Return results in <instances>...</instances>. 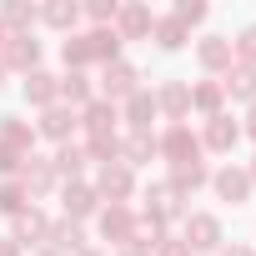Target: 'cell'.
I'll return each mask as SVG.
<instances>
[{
	"instance_id": "obj_1",
	"label": "cell",
	"mask_w": 256,
	"mask_h": 256,
	"mask_svg": "<svg viewBox=\"0 0 256 256\" xmlns=\"http://www.w3.org/2000/svg\"><path fill=\"white\" fill-rule=\"evenodd\" d=\"M181 241L191 246V256H201V251H221V246H226L221 216H211V211H186V221H181Z\"/></svg>"
},
{
	"instance_id": "obj_2",
	"label": "cell",
	"mask_w": 256,
	"mask_h": 256,
	"mask_svg": "<svg viewBox=\"0 0 256 256\" xmlns=\"http://www.w3.org/2000/svg\"><path fill=\"white\" fill-rule=\"evenodd\" d=\"M156 156H161L166 166H181V161H201V136L191 131L186 120H176V126H166V131L156 136Z\"/></svg>"
},
{
	"instance_id": "obj_3",
	"label": "cell",
	"mask_w": 256,
	"mask_h": 256,
	"mask_svg": "<svg viewBox=\"0 0 256 256\" xmlns=\"http://www.w3.org/2000/svg\"><path fill=\"white\" fill-rule=\"evenodd\" d=\"M96 196L100 201H110V206H126V201H131L136 196V171L131 166H126V161H106L100 171H96Z\"/></svg>"
},
{
	"instance_id": "obj_4",
	"label": "cell",
	"mask_w": 256,
	"mask_h": 256,
	"mask_svg": "<svg viewBox=\"0 0 256 256\" xmlns=\"http://www.w3.org/2000/svg\"><path fill=\"white\" fill-rule=\"evenodd\" d=\"M141 90V70L131 66V60H110V66H100V100H110V106H120L126 96H136Z\"/></svg>"
},
{
	"instance_id": "obj_5",
	"label": "cell",
	"mask_w": 256,
	"mask_h": 256,
	"mask_svg": "<svg viewBox=\"0 0 256 256\" xmlns=\"http://www.w3.org/2000/svg\"><path fill=\"white\" fill-rule=\"evenodd\" d=\"M96 231H100V241H110L116 251H120V246H131L136 211H131V206H100V211H96Z\"/></svg>"
},
{
	"instance_id": "obj_6",
	"label": "cell",
	"mask_w": 256,
	"mask_h": 256,
	"mask_svg": "<svg viewBox=\"0 0 256 256\" xmlns=\"http://www.w3.org/2000/svg\"><path fill=\"white\" fill-rule=\"evenodd\" d=\"M0 70H40V40L36 36H6V46H0Z\"/></svg>"
},
{
	"instance_id": "obj_7",
	"label": "cell",
	"mask_w": 256,
	"mask_h": 256,
	"mask_svg": "<svg viewBox=\"0 0 256 256\" xmlns=\"http://www.w3.org/2000/svg\"><path fill=\"white\" fill-rule=\"evenodd\" d=\"M211 191H216V196H221L226 206H246L256 186H251V176H246V166H231V161H226L221 171H211Z\"/></svg>"
},
{
	"instance_id": "obj_8",
	"label": "cell",
	"mask_w": 256,
	"mask_h": 256,
	"mask_svg": "<svg viewBox=\"0 0 256 256\" xmlns=\"http://www.w3.org/2000/svg\"><path fill=\"white\" fill-rule=\"evenodd\" d=\"M80 131V110H70V106H50V110H40V120H36V136H46V141H56V146H66L70 136Z\"/></svg>"
},
{
	"instance_id": "obj_9",
	"label": "cell",
	"mask_w": 256,
	"mask_h": 256,
	"mask_svg": "<svg viewBox=\"0 0 256 256\" xmlns=\"http://www.w3.org/2000/svg\"><path fill=\"white\" fill-rule=\"evenodd\" d=\"M196 66L216 80V76H226L231 66H236V56H231V36H201L196 40Z\"/></svg>"
},
{
	"instance_id": "obj_10",
	"label": "cell",
	"mask_w": 256,
	"mask_h": 256,
	"mask_svg": "<svg viewBox=\"0 0 256 256\" xmlns=\"http://www.w3.org/2000/svg\"><path fill=\"white\" fill-rule=\"evenodd\" d=\"M151 96H156V116H166L171 126L191 116V86H186V80H161Z\"/></svg>"
},
{
	"instance_id": "obj_11",
	"label": "cell",
	"mask_w": 256,
	"mask_h": 256,
	"mask_svg": "<svg viewBox=\"0 0 256 256\" xmlns=\"http://www.w3.org/2000/svg\"><path fill=\"white\" fill-rule=\"evenodd\" d=\"M16 181H20V186L30 191V201H36V196H50V191L60 186V176H56L50 156H36V151L26 156V166H20V176H16Z\"/></svg>"
},
{
	"instance_id": "obj_12",
	"label": "cell",
	"mask_w": 256,
	"mask_h": 256,
	"mask_svg": "<svg viewBox=\"0 0 256 256\" xmlns=\"http://www.w3.org/2000/svg\"><path fill=\"white\" fill-rule=\"evenodd\" d=\"M60 211H66V221H86V216H96V211H100L96 186H90V181H66V186H60Z\"/></svg>"
},
{
	"instance_id": "obj_13",
	"label": "cell",
	"mask_w": 256,
	"mask_h": 256,
	"mask_svg": "<svg viewBox=\"0 0 256 256\" xmlns=\"http://www.w3.org/2000/svg\"><path fill=\"white\" fill-rule=\"evenodd\" d=\"M151 30H156L151 6H141V0L120 6V16H116V36H120V40H151Z\"/></svg>"
},
{
	"instance_id": "obj_14",
	"label": "cell",
	"mask_w": 256,
	"mask_h": 256,
	"mask_svg": "<svg viewBox=\"0 0 256 256\" xmlns=\"http://www.w3.org/2000/svg\"><path fill=\"white\" fill-rule=\"evenodd\" d=\"M236 141H241V126H236L226 110L211 116V120H206V131H201V151H216V156H231Z\"/></svg>"
},
{
	"instance_id": "obj_15",
	"label": "cell",
	"mask_w": 256,
	"mask_h": 256,
	"mask_svg": "<svg viewBox=\"0 0 256 256\" xmlns=\"http://www.w3.org/2000/svg\"><path fill=\"white\" fill-rule=\"evenodd\" d=\"M40 26V6H30V0H6L0 6V30L6 36H36Z\"/></svg>"
},
{
	"instance_id": "obj_16",
	"label": "cell",
	"mask_w": 256,
	"mask_h": 256,
	"mask_svg": "<svg viewBox=\"0 0 256 256\" xmlns=\"http://www.w3.org/2000/svg\"><path fill=\"white\" fill-rule=\"evenodd\" d=\"M20 96H26V106L50 110V106L60 100V76H50V70H30V76L20 80Z\"/></svg>"
},
{
	"instance_id": "obj_17",
	"label": "cell",
	"mask_w": 256,
	"mask_h": 256,
	"mask_svg": "<svg viewBox=\"0 0 256 256\" xmlns=\"http://www.w3.org/2000/svg\"><path fill=\"white\" fill-rule=\"evenodd\" d=\"M46 251H56V256H80L86 251V226L80 221H50V231H46Z\"/></svg>"
},
{
	"instance_id": "obj_18",
	"label": "cell",
	"mask_w": 256,
	"mask_h": 256,
	"mask_svg": "<svg viewBox=\"0 0 256 256\" xmlns=\"http://www.w3.org/2000/svg\"><path fill=\"white\" fill-rule=\"evenodd\" d=\"M116 120H120V110L96 96V100L80 110V131H86V141H100V136H116Z\"/></svg>"
},
{
	"instance_id": "obj_19",
	"label": "cell",
	"mask_w": 256,
	"mask_h": 256,
	"mask_svg": "<svg viewBox=\"0 0 256 256\" xmlns=\"http://www.w3.org/2000/svg\"><path fill=\"white\" fill-rule=\"evenodd\" d=\"M166 186L181 196V201H191L201 186H211V171H206V161H181V166H171V176H166Z\"/></svg>"
},
{
	"instance_id": "obj_20",
	"label": "cell",
	"mask_w": 256,
	"mask_h": 256,
	"mask_svg": "<svg viewBox=\"0 0 256 256\" xmlns=\"http://www.w3.org/2000/svg\"><path fill=\"white\" fill-rule=\"evenodd\" d=\"M120 116H126V126H131V131H151V120H156V96L141 86L136 96H126L120 106H116Z\"/></svg>"
},
{
	"instance_id": "obj_21",
	"label": "cell",
	"mask_w": 256,
	"mask_h": 256,
	"mask_svg": "<svg viewBox=\"0 0 256 256\" xmlns=\"http://www.w3.org/2000/svg\"><path fill=\"white\" fill-rule=\"evenodd\" d=\"M0 146H16V151H36V126L26 120V116H16V110H6L0 116Z\"/></svg>"
},
{
	"instance_id": "obj_22",
	"label": "cell",
	"mask_w": 256,
	"mask_h": 256,
	"mask_svg": "<svg viewBox=\"0 0 256 256\" xmlns=\"http://www.w3.org/2000/svg\"><path fill=\"white\" fill-rule=\"evenodd\" d=\"M120 36H116V26H96V30H86V50H90V66L100 60V66H110V60H120Z\"/></svg>"
},
{
	"instance_id": "obj_23",
	"label": "cell",
	"mask_w": 256,
	"mask_h": 256,
	"mask_svg": "<svg viewBox=\"0 0 256 256\" xmlns=\"http://www.w3.org/2000/svg\"><path fill=\"white\" fill-rule=\"evenodd\" d=\"M46 231H50V216H46L40 206H26V211L16 216V231H10V236H16L20 246H46Z\"/></svg>"
},
{
	"instance_id": "obj_24",
	"label": "cell",
	"mask_w": 256,
	"mask_h": 256,
	"mask_svg": "<svg viewBox=\"0 0 256 256\" xmlns=\"http://www.w3.org/2000/svg\"><path fill=\"white\" fill-rule=\"evenodd\" d=\"M226 100H241V106H256V66H231L226 80H221Z\"/></svg>"
},
{
	"instance_id": "obj_25",
	"label": "cell",
	"mask_w": 256,
	"mask_h": 256,
	"mask_svg": "<svg viewBox=\"0 0 256 256\" xmlns=\"http://www.w3.org/2000/svg\"><path fill=\"white\" fill-rule=\"evenodd\" d=\"M90 100H96V86L86 80V70H66V76H60V106L86 110Z\"/></svg>"
},
{
	"instance_id": "obj_26",
	"label": "cell",
	"mask_w": 256,
	"mask_h": 256,
	"mask_svg": "<svg viewBox=\"0 0 256 256\" xmlns=\"http://www.w3.org/2000/svg\"><path fill=\"white\" fill-rule=\"evenodd\" d=\"M191 110H201L206 120L221 116V110H226V90H221V80H211V76L196 80V86H191Z\"/></svg>"
},
{
	"instance_id": "obj_27",
	"label": "cell",
	"mask_w": 256,
	"mask_h": 256,
	"mask_svg": "<svg viewBox=\"0 0 256 256\" xmlns=\"http://www.w3.org/2000/svg\"><path fill=\"white\" fill-rule=\"evenodd\" d=\"M120 161L126 166H146V161H156V131H131V136H126L120 141Z\"/></svg>"
},
{
	"instance_id": "obj_28",
	"label": "cell",
	"mask_w": 256,
	"mask_h": 256,
	"mask_svg": "<svg viewBox=\"0 0 256 256\" xmlns=\"http://www.w3.org/2000/svg\"><path fill=\"white\" fill-rule=\"evenodd\" d=\"M151 40H156V50H166V56H176V50H186V40H191V30H186L181 20H171V16H156V30H151Z\"/></svg>"
},
{
	"instance_id": "obj_29",
	"label": "cell",
	"mask_w": 256,
	"mask_h": 256,
	"mask_svg": "<svg viewBox=\"0 0 256 256\" xmlns=\"http://www.w3.org/2000/svg\"><path fill=\"white\" fill-rule=\"evenodd\" d=\"M76 20H80V6H76V0H50V6H40V26H50V30L76 36Z\"/></svg>"
},
{
	"instance_id": "obj_30",
	"label": "cell",
	"mask_w": 256,
	"mask_h": 256,
	"mask_svg": "<svg viewBox=\"0 0 256 256\" xmlns=\"http://www.w3.org/2000/svg\"><path fill=\"white\" fill-rule=\"evenodd\" d=\"M50 166H56V176H66V181H80V171L90 166V156H86V146H56V156H50Z\"/></svg>"
},
{
	"instance_id": "obj_31",
	"label": "cell",
	"mask_w": 256,
	"mask_h": 256,
	"mask_svg": "<svg viewBox=\"0 0 256 256\" xmlns=\"http://www.w3.org/2000/svg\"><path fill=\"white\" fill-rule=\"evenodd\" d=\"M26 206H36V201H30V191H26L20 181H0V216H10V221H16Z\"/></svg>"
},
{
	"instance_id": "obj_32",
	"label": "cell",
	"mask_w": 256,
	"mask_h": 256,
	"mask_svg": "<svg viewBox=\"0 0 256 256\" xmlns=\"http://www.w3.org/2000/svg\"><path fill=\"white\" fill-rule=\"evenodd\" d=\"M60 60H66V70H86V66H90L86 36H66V40H60Z\"/></svg>"
},
{
	"instance_id": "obj_33",
	"label": "cell",
	"mask_w": 256,
	"mask_h": 256,
	"mask_svg": "<svg viewBox=\"0 0 256 256\" xmlns=\"http://www.w3.org/2000/svg\"><path fill=\"white\" fill-rule=\"evenodd\" d=\"M231 56H236V66H256V26H241V30H236Z\"/></svg>"
},
{
	"instance_id": "obj_34",
	"label": "cell",
	"mask_w": 256,
	"mask_h": 256,
	"mask_svg": "<svg viewBox=\"0 0 256 256\" xmlns=\"http://www.w3.org/2000/svg\"><path fill=\"white\" fill-rule=\"evenodd\" d=\"M80 16H86V20H90V30H96V26H116L120 6H116V0H90V6H80Z\"/></svg>"
},
{
	"instance_id": "obj_35",
	"label": "cell",
	"mask_w": 256,
	"mask_h": 256,
	"mask_svg": "<svg viewBox=\"0 0 256 256\" xmlns=\"http://www.w3.org/2000/svg\"><path fill=\"white\" fill-rule=\"evenodd\" d=\"M206 16H211V10L201 6V0H176V10H171V20H181L186 30H191V26H206Z\"/></svg>"
},
{
	"instance_id": "obj_36",
	"label": "cell",
	"mask_w": 256,
	"mask_h": 256,
	"mask_svg": "<svg viewBox=\"0 0 256 256\" xmlns=\"http://www.w3.org/2000/svg\"><path fill=\"white\" fill-rule=\"evenodd\" d=\"M20 166H26V151L0 146V181H16V176H20Z\"/></svg>"
},
{
	"instance_id": "obj_37",
	"label": "cell",
	"mask_w": 256,
	"mask_h": 256,
	"mask_svg": "<svg viewBox=\"0 0 256 256\" xmlns=\"http://www.w3.org/2000/svg\"><path fill=\"white\" fill-rule=\"evenodd\" d=\"M151 256H191V246H186L181 236H166V241H161V246H156Z\"/></svg>"
},
{
	"instance_id": "obj_38",
	"label": "cell",
	"mask_w": 256,
	"mask_h": 256,
	"mask_svg": "<svg viewBox=\"0 0 256 256\" xmlns=\"http://www.w3.org/2000/svg\"><path fill=\"white\" fill-rule=\"evenodd\" d=\"M0 256H26V246L16 236H0Z\"/></svg>"
},
{
	"instance_id": "obj_39",
	"label": "cell",
	"mask_w": 256,
	"mask_h": 256,
	"mask_svg": "<svg viewBox=\"0 0 256 256\" xmlns=\"http://www.w3.org/2000/svg\"><path fill=\"white\" fill-rule=\"evenodd\" d=\"M241 136L256 141V106H246V120H241Z\"/></svg>"
},
{
	"instance_id": "obj_40",
	"label": "cell",
	"mask_w": 256,
	"mask_h": 256,
	"mask_svg": "<svg viewBox=\"0 0 256 256\" xmlns=\"http://www.w3.org/2000/svg\"><path fill=\"white\" fill-rule=\"evenodd\" d=\"M216 256H256V251H251V246H241V241H231V246H221Z\"/></svg>"
},
{
	"instance_id": "obj_41",
	"label": "cell",
	"mask_w": 256,
	"mask_h": 256,
	"mask_svg": "<svg viewBox=\"0 0 256 256\" xmlns=\"http://www.w3.org/2000/svg\"><path fill=\"white\" fill-rule=\"evenodd\" d=\"M116 256H151V251H141V246H120Z\"/></svg>"
},
{
	"instance_id": "obj_42",
	"label": "cell",
	"mask_w": 256,
	"mask_h": 256,
	"mask_svg": "<svg viewBox=\"0 0 256 256\" xmlns=\"http://www.w3.org/2000/svg\"><path fill=\"white\" fill-rule=\"evenodd\" d=\"M246 176H251V186H256V156H251V166H246Z\"/></svg>"
},
{
	"instance_id": "obj_43",
	"label": "cell",
	"mask_w": 256,
	"mask_h": 256,
	"mask_svg": "<svg viewBox=\"0 0 256 256\" xmlns=\"http://www.w3.org/2000/svg\"><path fill=\"white\" fill-rule=\"evenodd\" d=\"M30 256H56V251H46V246H36V251H30Z\"/></svg>"
},
{
	"instance_id": "obj_44",
	"label": "cell",
	"mask_w": 256,
	"mask_h": 256,
	"mask_svg": "<svg viewBox=\"0 0 256 256\" xmlns=\"http://www.w3.org/2000/svg\"><path fill=\"white\" fill-rule=\"evenodd\" d=\"M80 256H106V251H96V246H86V251H80Z\"/></svg>"
},
{
	"instance_id": "obj_45",
	"label": "cell",
	"mask_w": 256,
	"mask_h": 256,
	"mask_svg": "<svg viewBox=\"0 0 256 256\" xmlns=\"http://www.w3.org/2000/svg\"><path fill=\"white\" fill-rule=\"evenodd\" d=\"M0 46H6V30H0Z\"/></svg>"
},
{
	"instance_id": "obj_46",
	"label": "cell",
	"mask_w": 256,
	"mask_h": 256,
	"mask_svg": "<svg viewBox=\"0 0 256 256\" xmlns=\"http://www.w3.org/2000/svg\"><path fill=\"white\" fill-rule=\"evenodd\" d=\"M0 86H6V70H0Z\"/></svg>"
}]
</instances>
